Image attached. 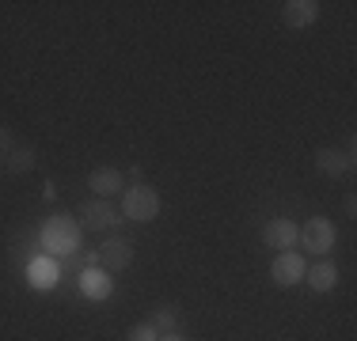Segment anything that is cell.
<instances>
[{"mask_svg":"<svg viewBox=\"0 0 357 341\" xmlns=\"http://www.w3.org/2000/svg\"><path fill=\"white\" fill-rule=\"evenodd\" d=\"M42 243H46V251H54V254H73L76 243H80V232H76V224L69 216H54L46 224V232H42Z\"/></svg>","mask_w":357,"mask_h":341,"instance_id":"cell-3","label":"cell"},{"mask_svg":"<svg viewBox=\"0 0 357 341\" xmlns=\"http://www.w3.org/2000/svg\"><path fill=\"white\" fill-rule=\"evenodd\" d=\"M122 216L133 220V224H149V220L160 216V193L152 190V186H130V190L122 193Z\"/></svg>","mask_w":357,"mask_h":341,"instance_id":"cell-1","label":"cell"},{"mask_svg":"<svg viewBox=\"0 0 357 341\" xmlns=\"http://www.w3.org/2000/svg\"><path fill=\"white\" fill-rule=\"evenodd\" d=\"M99 262L107 266V273H122L133 266V243L130 239H107L99 246Z\"/></svg>","mask_w":357,"mask_h":341,"instance_id":"cell-7","label":"cell"},{"mask_svg":"<svg viewBox=\"0 0 357 341\" xmlns=\"http://www.w3.org/2000/svg\"><path fill=\"white\" fill-rule=\"evenodd\" d=\"M130 341H160V334L152 330V322H141V326L130 330Z\"/></svg>","mask_w":357,"mask_h":341,"instance_id":"cell-16","label":"cell"},{"mask_svg":"<svg viewBox=\"0 0 357 341\" xmlns=\"http://www.w3.org/2000/svg\"><path fill=\"white\" fill-rule=\"evenodd\" d=\"M0 167H4V159H0Z\"/></svg>","mask_w":357,"mask_h":341,"instance_id":"cell-20","label":"cell"},{"mask_svg":"<svg viewBox=\"0 0 357 341\" xmlns=\"http://www.w3.org/2000/svg\"><path fill=\"white\" fill-rule=\"evenodd\" d=\"M282 19L289 23V27H296V31L312 27V23L319 19V0H285Z\"/></svg>","mask_w":357,"mask_h":341,"instance_id":"cell-9","label":"cell"},{"mask_svg":"<svg viewBox=\"0 0 357 341\" xmlns=\"http://www.w3.org/2000/svg\"><path fill=\"white\" fill-rule=\"evenodd\" d=\"M80 292L88 296V300H107V296L114 292V280H110V273H103V269L84 266L80 269Z\"/></svg>","mask_w":357,"mask_h":341,"instance_id":"cell-12","label":"cell"},{"mask_svg":"<svg viewBox=\"0 0 357 341\" xmlns=\"http://www.w3.org/2000/svg\"><path fill=\"white\" fill-rule=\"evenodd\" d=\"M35 159H38L35 144H23V148H12V152L4 156V167L12 170V175H27V170L35 167Z\"/></svg>","mask_w":357,"mask_h":341,"instance_id":"cell-13","label":"cell"},{"mask_svg":"<svg viewBox=\"0 0 357 341\" xmlns=\"http://www.w3.org/2000/svg\"><path fill=\"white\" fill-rule=\"evenodd\" d=\"M88 190L96 193V198H114V193H122L126 190V175L118 167H96L88 175Z\"/></svg>","mask_w":357,"mask_h":341,"instance_id":"cell-8","label":"cell"},{"mask_svg":"<svg viewBox=\"0 0 357 341\" xmlns=\"http://www.w3.org/2000/svg\"><path fill=\"white\" fill-rule=\"evenodd\" d=\"M342 212H346V216H354V212H357V198H354V193H346V198H342Z\"/></svg>","mask_w":357,"mask_h":341,"instance_id":"cell-18","label":"cell"},{"mask_svg":"<svg viewBox=\"0 0 357 341\" xmlns=\"http://www.w3.org/2000/svg\"><path fill=\"white\" fill-rule=\"evenodd\" d=\"M12 148H15V144H12V129H8V125H0V159H4Z\"/></svg>","mask_w":357,"mask_h":341,"instance_id":"cell-17","label":"cell"},{"mask_svg":"<svg viewBox=\"0 0 357 341\" xmlns=\"http://www.w3.org/2000/svg\"><path fill=\"white\" fill-rule=\"evenodd\" d=\"M296 235H301V228H296L293 220H285V216L270 220V224L262 228V243H266L270 251H293Z\"/></svg>","mask_w":357,"mask_h":341,"instance_id":"cell-6","label":"cell"},{"mask_svg":"<svg viewBox=\"0 0 357 341\" xmlns=\"http://www.w3.org/2000/svg\"><path fill=\"white\" fill-rule=\"evenodd\" d=\"M304 280H308V288H312V292H319V296L323 292H335V288H338V266L323 258V262H316V266L304 269Z\"/></svg>","mask_w":357,"mask_h":341,"instance_id":"cell-11","label":"cell"},{"mask_svg":"<svg viewBox=\"0 0 357 341\" xmlns=\"http://www.w3.org/2000/svg\"><path fill=\"white\" fill-rule=\"evenodd\" d=\"M152 330H156V334H175V326H178V311L172 303H164V307H156V311H152Z\"/></svg>","mask_w":357,"mask_h":341,"instance_id":"cell-14","label":"cell"},{"mask_svg":"<svg viewBox=\"0 0 357 341\" xmlns=\"http://www.w3.org/2000/svg\"><path fill=\"white\" fill-rule=\"evenodd\" d=\"M354 167V152H338V148H319L316 152V170L323 178H342Z\"/></svg>","mask_w":357,"mask_h":341,"instance_id":"cell-10","label":"cell"},{"mask_svg":"<svg viewBox=\"0 0 357 341\" xmlns=\"http://www.w3.org/2000/svg\"><path fill=\"white\" fill-rule=\"evenodd\" d=\"M160 341H183V338H178V334H164V338H160Z\"/></svg>","mask_w":357,"mask_h":341,"instance_id":"cell-19","label":"cell"},{"mask_svg":"<svg viewBox=\"0 0 357 341\" xmlns=\"http://www.w3.org/2000/svg\"><path fill=\"white\" fill-rule=\"evenodd\" d=\"M80 220H84V228H91V232H110V228L122 220V212H118L107 198H91V201H84Z\"/></svg>","mask_w":357,"mask_h":341,"instance_id":"cell-5","label":"cell"},{"mask_svg":"<svg viewBox=\"0 0 357 341\" xmlns=\"http://www.w3.org/2000/svg\"><path fill=\"white\" fill-rule=\"evenodd\" d=\"M304 254L301 251H282V254H274V262H270V280L274 285H282V288H293V285H301L304 280Z\"/></svg>","mask_w":357,"mask_h":341,"instance_id":"cell-4","label":"cell"},{"mask_svg":"<svg viewBox=\"0 0 357 341\" xmlns=\"http://www.w3.org/2000/svg\"><path fill=\"white\" fill-rule=\"evenodd\" d=\"M54 280H57V269L50 266V262H35V266H31V285L35 288L46 292V288H54Z\"/></svg>","mask_w":357,"mask_h":341,"instance_id":"cell-15","label":"cell"},{"mask_svg":"<svg viewBox=\"0 0 357 341\" xmlns=\"http://www.w3.org/2000/svg\"><path fill=\"white\" fill-rule=\"evenodd\" d=\"M296 243L304 246V254H331L335 251V243H338V228H335V220H327V216H312V220H304V228H301V235H296Z\"/></svg>","mask_w":357,"mask_h":341,"instance_id":"cell-2","label":"cell"}]
</instances>
